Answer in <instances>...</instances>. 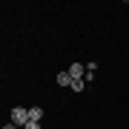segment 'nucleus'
<instances>
[{"label":"nucleus","mask_w":129,"mask_h":129,"mask_svg":"<svg viewBox=\"0 0 129 129\" xmlns=\"http://www.w3.org/2000/svg\"><path fill=\"white\" fill-rule=\"evenodd\" d=\"M3 129H23V126H17V123H12V120H9V123H3Z\"/></svg>","instance_id":"nucleus-7"},{"label":"nucleus","mask_w":129,"mask_h":129,"mask_svg":"<svg viewBox=\"0 0 129 129\" xmlns=\"http://www.w3.org/2000/svg\"><path fill=\"white\" fill-rule=\"evenodd\" d=\"M66 72L72 75V80H78V78H86V66H83V63H72Z\"/></svg>","instance_id":"nucleus-2"},{"label":"nucleus","mask_w":129,"mask_h":129,"mask_svg":"<svg viewBox=\"0 0 129 129\" xmlns=\"http://www.w3.org/2000/svg\"><path fill=\"white\" fill-rule=\"evenodd\" d=\"M72 89H75V92H83V89H86V80H83V78L72 80Z\"/></svg>","instance_id":"nucleus-5"},{"label":"nucleus","mask_w":129,"mask_h":129,"mask_svg":"<svg viewBox=\"0 0 129 129\" xmlns=\"http://www.w3.org/2000/svg\"><path fill=\"white\" fill-rule=\"evenodd\" d=\"M40 118H43V106H29V120L40 123Z\"/></svg>","instance_id":"nucleus-3"},{"label":"nucleus","mask_w":129,"mask_h":129,"mask_svg":"<svg viewBox=\"0 0 129 129\" xmlns=\"http://www.w3.org/2000/svg\"><path fill=\"white\" fill-rule=\"evenodd\" d=\"M60 86H72V75L69 72H57V78H55Z\"/></svg>","instance_id":"nucleus-4"},{"label":"nucleus","mask_w":129,"mask_h":129,"mask_svg":"<svg viewBox=\"0 0 129 129\" xmlns=\"http://www.w3.org/2000/svg\"><path fill=\"white\" fill-rule=\"evenodd\" d=\"M23 129H40V123H37V120H29V123H26Z\"/></svg>","instance_id":"nucleus-6"},{"label":"nucleus","mask_w":129,"mask_h":129,"mask_svg":"<svg viewBox=\"0 0 129 129\" xmlns=\"http://www.w3.org/2000/svg\"><path fill=\"white\" fill-rule=\"evenodd\" d=\"M12 123H17V126H26L29 123V109H26V106H14V109H12Z\"/></svg>","instance_id":"nucleus-1"}]
</instances>
